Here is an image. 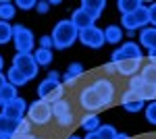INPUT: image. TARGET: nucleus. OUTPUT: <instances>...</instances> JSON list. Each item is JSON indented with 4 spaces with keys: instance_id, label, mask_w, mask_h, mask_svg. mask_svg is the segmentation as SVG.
<instances>
[{
    "instance_id": "nucleus-1",
    "label": "nucleus",
    "mask_w": 156,
    "mask_h": 139,
    "mask_svg": "<svg viewBox=\"0 0 156 139\" xmlns=\"http://www.w3.org/2000/svg\"><path fill=\"white\" fill-rule=\"evenodd\" d=\"M79 40V29L71 23V19H62L52 29V42L56 50H67Z\"/></svg>"
},
{
    "instance_id": "nucleus-2",
    "label": "nucleus",
    "mask_w": 156,
    "mask_h": 139,
    "mask_svg": "<svg viewBox=\"0 0 156 139\" xmlns=\"http://www.w3.org/2000/svg\"><path fill=\"white\" fill-rule=\"evenodd\" d=\"M12 44L19 54H34V46H36L34 31L27 29L25 25H15L12 27Z\"/></svg>"
},
{
    "instance_id": "nucleus-3",
    "label": "nucleus",
    "mask_w": 156,
    "mask_h": 139,
    "mask_svg": "<svg viewBox=\"0 0 156 139\" xmlns=\"http://www.w3.org/2000/svg\"><path fill=\"white\" fill-rule=\"evenodd\" d=\"M50 118H52V106L44 100H36L34 104H29L27 108V120L31 125H37V127H44L48 125Z\"/></svg>"
},
{
    "instance_id": "nucleus-4",
    "label": "nucleus",
    "mask_w": 156,
    "mask_h": 139,
    "mask_svg": "<svg viewBox=\"0 0 156 139\" xmlns=\"http://www.w3.org/2000/svg\"><path fill=\"white\" fill-rule=\"evenodd\" d=\"M79 106L83 108L85 112H98L104 110V102L100 100V96L96 93V89L92 85H85L79 92Z\"/></svg>"
},
{
    "instance_id": "nucleus-5",
    "label": "nucleus",
    "mask_w": 156,
    "mask_h": 139,
    "mask_svg": "<svg viewBox=\"0 0 156 139\" xmlns=\"http://www.w3.org/2000/svg\"><path fill=\"white\" fill-rule=\"evenodd\" d=\"M52 106V116L56 118V123H58L60 127H71L73 120H75V114H73V106L69 100H58V102H54Z\"/></svg>"
},
{
    "instance_id": "nucleus-6",
    "label": "nucleus",
    "mask_w": 156,
    "mask_h": 139,
    "mask_svg": "<svg viewBox=\"0 0 156 139\" xmlns=\"http://www.w3.org/2000/svg\"><path fill=\"white\" fill-rule=\"evenodd\" d=\"M92 87L96 89V93L100 96V100L104 102V108L115 102V96H117V85H115V81H112V79H108V77H98L96 81L92 83Z\"/></svg>"
},
{
    "instance_id": "nucleus-7",
    "label": "nucleus",
    "mask_w": 156,
    "mask_h": 139,
    "mask_svg": "<svg viewBox=\"0 0 156 139\" xmlns=\"http://www.w3.org/2000/svg\"><path fill=\"white\" fill-rule=\"evenodd\" d=\"M12 67L17 71H21L25 77L31 81L34 77L37 75V62H36V58H34V54H15V58H12Z\"/></svg>"
},
{
    "instance_id": "nucleus-8",
    "label": "nucleus",
    "mask_w": 156,
    "mask_h": 139,
    "mask_svg": "<svg viewBox=\"0 0 156 139\" xmlns=\"http://www.w3.org/2000/svg\"><path fill=\"white\" fill-rule=\"evenodd\" d=\"M79 42L87 48L98 50V48H102L106 44V40H104V29H98L96 25H94V27H87L83 31H79Z\"/></svg>"
},
{
    "instance_id": "nucleus-9",
    "label": "nucleus",
    "mask_w": 156,
    "mask_h": 139,
    "mask_svg": "<svg viewBox=\"0 0 156 139\" xmlns=\"http://www.w3.org/2000/svg\"><path fill=\"white\" fill-rule=\"evenodd\" d=\"M127 58H144L142 54V46L137 42H125L121 48H117L112 54H110V60L117 64L121 60H127Z\"/></svg>"
},
{
    "instance_id": "nucleus-10",
    "label": "nucleus",
    "mask_w": 156,
    "mask_h": 139,
    "mask_svg": "<svg viewBox=\"0 0 156 139\" xmlns=\"http://www.w3.org/2000/svg\"><path fill=\"white\" fill-rule=\"evenodd\" d=\"M27 102H25L23 98H15V100H11V102H4L2 104V114L9 116V118H17V120H21L23 118V114L27 112Z\"/></svg>"
},
{
    "instance_id": "nucleus-11",
    "label": "nucleus",
    "mask_w": 156,
    "mask_h": 139,
    "mask_svg": "<svg viewBox=\"0 0 156 139\" xmlns=\"http://www.w3.org/2000/svg\"><path fill=\"white\" fill-rule=\"evenodd\" d=\"M121 106H123L127 112H131V114L133 112H140V110H146V102L135 92H131V89L121 93Z\"/></svg>"
},
{
    "instance_id": "nucleus-12",
    "label": "nucleus",
    "mask_w": 156,
    "mask_h": 139,
    "mask_svg": "<svg viewBox=\"0 0 156 139\" xmlns=\"http://www.w3.org/2000/svg\"><path fill=\"white\" fill-rule=\"evenodd\" d=\"M142 62H144V58H127V60H121V62H117V75L131 79V77H135L142 71Z\"/></svg>"
},
{
    "instance_id": "nucleus-13",
    "label": "nucleus",
    "mask_w": 156,
    "mask_h": 139,
    "mask_svg": "<svg viewBox=\"0 0 156 139\" xmlns=\"http://www.w3.org/2000/svg\"><path fill=\"white\" fill-rule=\"evenodd\" d=\"M60 87H62V85H60V81H54V79H48V77H46L44 81L37 85L36 92H37V96H40V100L48 102V98H52V96L58 92Z\"/></svg>"
},
{
    "instance_id": "nucleus-14",
    "label": "nucleus",
    "mask_w": 156,
    "mask_h": 139,
    "mask_svg": "<svg viewBox=\"0 0 156 139\" xmlns=\"http://www.w3.org/2000/svg\"><path fill=\"white\" fill-rule=\"evenodd\" d=\"M71 23L75 25L79 31H83V29H87V27H94V23H96V21H94V19H92V17H90V15L81 9V6H79V9H75V11H73Z\"/></svg>"
},
{
    "instance_id": "nucleus-15",
    "label": "nucleus",
    "mask_w": 156,
    "mask_h": 139,
    "mask_svg": "<svg viewBox=\"0 0 156 139\" xmlns=\"http://www.w3.org/2000/svg\"><path fill=\"white\" fill-rule=\"evenodd\" d=\"M81 9L96 21V19H100V15L106 9V0H83L81 2Z\"/></svg>"
},
{
    "instance_id": "nucleus-16",
    "label": "nucleus",
    "mask_w": 156,
    "mask_h": 139,
    "mask_svg": "<svg viewBox=\"0 0 156 139\" xmlns=\"http://www.w3.org/2000/svg\"><path fill=\"white\" fill-rule=\"evenodd\" d=\"M19 123H21V120L9 118V116H4L0 112V133H2L4 137H15V133H17V129H19Z\"/></svg>"
},
{
    "instance_id": "nucleus-17",
    "label": "nucleus",
    "mask_w": 156,
    "mask_h": 139,
    "mask_svg": "<svg viewBox=\"0 0 156 139\" xmlns=\"http://www.w3.org/2000/svg\"><path fill=\"white\" fill-rule=\"evenodd\" d=\"M140 46L154 50L156 48V27H146L140 31Z\"/></svg>"
},
{
    "instance_id": "nucleus-18",
    "label": "nucleus",
    "mask_w": 156,
    "mask_h": 139,
    "mask_svg": "<svg viewBox=\"0 0 156 139\" xmlns=\"http://www.w3.org/2000/svg\"><path fill=\"white\" fill-rule=\"evenodd\" d=\"M79 127H83L87 133H94V131H98V129L102 127V123H100V116L94 114V112H87V114L81 118Z\"/></svg>"
},
{
    "instance_id": "nucleus-19",
    "label": "nucleus",
    "mask_w": 156,
    "mask_h": 139,
    "mask_svg": "<svg viewBox=\"0 0 156 139\" xmlns=\"http://www.w3.org/2000/svg\"><path fill=\"white\" fill-rule=\"evenodd\" d=\"M104 40H106V44H119L123 40V27L121 25H106Z\"/></svg>"
},
{
    "instance_id": "nucleus-20",
    "label": "nucleus",
    "mask_w": 156,
    "mask_h": 139,
    "mask_svg": "<svg viewBox=\"0 0 156 139\" xmlns=\"http://www.w3.org/2000/svg\"><path fill=\"white\" fill-rule=\"evenodd\" d=\"M144 2L142 0H119L117 2V9L121 11V15H133L137 9H142Z\"/></svg>"
},
{
    "instance_id": "nucleus-21",
    "label": "nucleus",
    "mask_w": 156,
    "mask_h": 139,
    "mask_svg": "<svg viewBox=\"0 0 156 139\" xmlns=\"http://www.w3.org/2000/svg\"><path fill=\"white\" fill-rule=\"evenodd\" d=\"M6 81L12 83L15 87H21V85H25V83H29V79L25 77L21 71H17L15 67H11V69H9V73H6Z\"/></svg>"
},
{
    "instance_id": "nucleus-22",
    "label": "nucleus",
    "mask_w": 156,
    "mask_h": 139,
    "mask_svg": "<svg viewBox=\"0 0 156 139\" xmlns=\"http://www.w3.org/2000/svg\"><path fill=\"white\" fill-rule=\"evenodd\" d=\"M17 15V4H12V2H0V21H9L11 23V19Z\"/></svg>"
},
{
    "instance_id": "nucleus-23",
    "label": "nucleus",
    "mask_w": 156,
    "mask_h": 139,
    "mask_svg": "<svg viewBox=\"0 0 156 139\" xmlns=\"http://www.w3.org/2000/svg\"><path fill=\"white\" fill-rule=\"evenodd\" d=\"M34 58H36L37 67H48L50 62H52V50L37 48V50H34Z\"/></svg>"
},
{
    "instance_id": "nucleus-24",
    "label": "nucleus",
    "mask_w": 156,
    "mask_h": 139,
    "mask_svg": "<svg viewBox=\"0 0 156 139\" xmlns=\"http://www.w3.org/2000/svg\"><path fill=\"white\" fill-rule=\"evenodd\" d=\"M140 77H142V79H144V83H148V85H156V64L148 62L146 67H142Z\"/></svg>"
},
{
    "instance_id": "nucleus-25",
    "label": "nucleus",
    "mask_w": 156,
    "mask_h": 139,
    "mask_svg": "<svg viewBox=\"0 0 156 139\" xmlns=\"http://www.w3.org/2000/svg\"><path fill=\"white\" fill-rule=\"evenodd\" d=\"M133 17H135V21H137L140 31H142V29H146V25H150V12H148V6L137 9V11L133 12Z\"/></svg>"
},
{
    "instance_id": "nucleus-26",
    "label": "nucleus",
    "mask_w": 156,
    "mask_h": 139,
    "mask_svg": "<svg viewBox=\"0 0 156 139\" xmlns=\"http://www.w3.org/2000/svg\"><path fill=\"white\" fill-rule=\"evenodd\" d=\"M12 27L9 21H0V44H9L12 42Z\"/></svg>"
},
{
    "instance_id": "nucleus-27",
    "label": "nucleus",
    "mask_w": 156,
    "mask_h": 139,
    "mask_svg": "<svg viewBox=\"0 0 156 139\" xmlns=\"http://www.w3.org/2000/svg\"><path fill=\"white\" fill-rule=\"evenodd\" d=\"M137 96H140L144 102H154L156 100V85H148V83H144L142 89L137 92Z\"/></svg>"
},
{
    "instance_id": "nucleus-28",
    "label": "nucleus",
    "mask_w": 156,
    "mask_h": 139,
    "mask_svg": "<svg viewBox=\"0 0 156 139\" xmlns=\"http://www.w3.org/2000/svg\"><path fill=\"white\" fill-rule=\"evenodd\" d=\"M0 98H2V104H4V102H11V100H15V98H19L17 87H15L12 83H6V85L0 89Z\"/></svg>"
},
{
    "instance_id": "nucleus-29",
    "label": "nucleus",
    "mask_w": 156,
    "mask_h": 139,
    "mask_svg": "<svg viewBox=\"0 0 156 139\" xmlns=\"http://www.w3.org/2000/svg\"><path fill=\"white\" fill-rule=\"evenodd\" d=\"M121 25H123V29L125 31H137L140 27H137V21H135V17L133 15H121Z\"/></svg>"
},
{
    "instance_id": "nucleus-30",
    "label": "nucleus",
    "mask_w": 156,
    "mask_h": 139,
    "mask_svg": "<svg viewBox=\"0 0 156 139\" xmlns=\"http://www.w3.org/2000/svg\"><path fill=\"white\" fill-rule=\"evenodd\" d=\"M31 123L29 120H25V118H21V123H19V129H17V133H15V137L12 139H25V137H29L31 133Z\"/></svg>"
},
{
    "instance_id": "nucleus-31",
    "label": "nucleus",
    "mask_w": 156,
    "mask_h": 139,
    "mask_svg": "<svg viewBox=\"0 0 156 139\" xmlns=\"http://www.w3.org/2000/svg\"><path fill=\"white\" fill-rule=\"evenodd\" d=\"M98 135L102 139H117L119 133H117V129L112 127V125H102V127L98 129Z\"/></svg>"
},
{
    "instance_id": "nucleus-32",
    "label": "nucleus",
    "mask_w": 156,
    "mask_h": 139,
    "mask_svg": "<svg viewBox=\"0 0 156 139\" xmlns=\"http://www.w3.org/2000/svg\"><path fill=\"white\" fill-rule=\"evenodd\" d=\"M83 73H85V69H83V64H81V62H71V64H69V69H67V75H71L73 79H79Z\"/></svg>"
},
{
    "instance_id": "nucleus-33",
    "label": "nucleus",
    "mask_w": 156,
    "mask_h": 139,
    "mask_svg": "<svg viewBox=\"0 0 156 139\" xmlns=\"http://www.w3.org/2000/svg\"><path fill=\"white\" fill-rule=\"evenodd\" d=\"M144 112H146V120H148L150 125H156V100L146 106Z\"/></svg>"
},
{
    "instance_id": "nucleus-34",
    "label": "nucleus",
    "mask_w": 156,
    "mask_h": 139,
    "mask_svg": "<svg viewBox=\"0 0 156 139\" xmlns=\"http://www.w3.org/2000/svg\"><path fill=\"white\" fill-rule=\"evenodd\" d=\"M142 85H144V79H142V77H140V75H135V77H131V79H129V89H131V92H140V89H142Z\"/></svg>"
},
{
    "instance_id": "nucleus-35",
    "label": "nucleus",
    "mask_w": 156,
    "mask_h": 139,
    "mask_svg": "<svg viewBox=\"0 0 156 139\" xmlns=\"http://www.w3.org/2000/svg\"><path fill=\"white\" fill-rule=\"evenodd\" d=\"M40 48H44V50H52V48H54L52 35H42V37H40Z\"/></svg>"
},
{
    "instance_id": "nucleus-36",
    "label": "nucleus",
    "mask_w": 156,
    "mask_h": 139,
    "mask_svg": "<svg viewBox=\"0 0 156 139\" xmlns=\"http://www.w3.org/2000/svg\"><path fill=\"white\" fill-rule=\"evenodd\" d=\"M36 0H19L17 2V9H23V11H27V9H36Z\"/></svg>"
},
{
    "instance_id": "nucleus-37",
    "label": "nucleus",
    "mask_w": 156,
    "mask_h": 139,
    "mask_svg": "<svg viewBox=\"0 0 156 139\" xmlns=\"http://www.w3.org/2000/svg\"><path fill=\"white\" fill-rule=\"evenodd\" d=\"M36 11L40 12V15H46V12L50 11V2H46V0H40L36 4Z\"/></svg>"
},
{
    "instance_id": "nucleus-38",
    "label": "nucleus",
    "mask_w": 156,
    "mask_h": 139,
    "mask_svg": "<svg viewBox=\"0 0 156 139\" xmlns=\"http://www.w3.org/2000/svg\"><path fill=\"white\" fill-rule=\"evenodd\" d=\"M148 12H150V25L156 27V2H152V4L148 6Z\"/></svg>"
},
{
    "instance_id": "nucleus-39",
    "label": "nucleus",
    "mask_w": 156,
    "mask_h": 139,
    "mask_svg": "<svg viewBox=\"0 0 156 139\" xmlns=\"http://www.w3.org/2000/svg\"><path fill=\"white\" fill-rule=\"evenodd\" d=\"M102 69H104V73H108V75H117V64H115L112 60H110V62H106Z\"/></svg>"
},
{
    "instance_id": "nucleus-40",
    "label": "nucleus",
    "mask_w": 156,
    "mask_h": 139,
    "mask_svg": "<svg viewBox=\"0 0 156 139\" xmlns=\"http://www.w3.org/2000/svg\"><path fill=\"white\" fill-rule=\"evenodd\" d=\"M48 79H54V81H60V73H58V71H50V73H48Z\"/></svg>"
},
{
    "instance_id": "nucleus-41",
    "label": "nucleus",
    "mask_w": 156,
    "mask_h": 139,
    "mask_svg": "<svg viewBox=\"0 0 156 139\" xmlns=\"http://www.w3.org/2000/svg\"><path fill=\"white\" fill-rule=\"evenodd\" d=\"M83 139H102V137L98 135V131H94V133H87V135H85Z\"/></svg>"
},
{
    "instance_id": "nucleus-42",
    "label": "nucleus",
    "mask_w": 156,
    "mask_h": 139,
    "mask_svg": "<svg viewBox=\"0 0 156 139\" xmlns=\"http://www.w3.org/2000/svg\"><path fill=\"white\" fill-rule=\"evenodd\" d=\"M6 77H4V75H2V73H0V89H2V87H4V85H6Z\"/></svg>"
},
{
    "instance_id": "nucleus-43",
    "label": "nucleus",
    "mask_w": 156,
    "mask_h": 139,
    "mask_svg": "<svg viewBox=\"0 0 156 139\" xmlns=\"http://www.w3.org/2000/svg\"><path fill=\"white\" fill-rule=\"evenodd\" d=\"M117 139H131V137H129L127 133H119V135H117Z\"/></svg>"
},
{
    "instance_id": "nucleus-44",
    "label": "nucleus",
    "mask_w": 156,
    "mask_h": 139,
    "mask_svg": "<svg viewBox=\"0 0 156 139\" xmlns=\"http://www.w3.org/2000/svg\"><path fill=\"white\" fill-rule=\"evenodd\" d=\"M2 67H4V58H2V54H0V73H2Z\"/></svg>"
},
{
    "instance_id": "nucleus-45",
    "label": "nucleus",
    "mask_w": 156,
    "mask_h": 139,
    "mask_svg": "<svg viewBox=\"0 0 156 139\" xmlns=\"http://www.w3.org/2000/svg\"><path fill=\"white\" fill-rule=\"evenodd\" d=\"M67 139H81V137H79V135H75V133H73V135H69V137H67Z\"/></svg>"
},
{
    "instance_id": "nucleus-46",
    "label": "nucleus",
    "mask_w": 156,
    "mask_h": 139,
    "mask_svg": "<svg viewBox=\"0 0 156 139\" xmlns=\"http://www.w3.org/2000/svg\"><path fill=\"white\" fill-rule=\"evenodd\" d=\"M25 139H44V137H34V135H29V137H25Z\"/></svg>"
},
{
    "instance_id": "nucleus-47",
    "label": "nucleus",
    "mask_w": 156,
    "mask_h": 139,
    "mask_svg": "<svg viewBox=\"0 0 156 139\" xmlns=\"http://www.w3.org/2000/svg\"><path fill=\"white\" fill-rule=\"evenodd\" d=\"M0 108H2V98H0Z\"/></svg>"
},
{
    "instance_id": "nucleus-48",
    "label": "nucleus",
    "mask_w": 156,
    "mask_h": 139,
    "mask_svg": "<svg viewBox=\"0 0 156 139\" xmlns=\"http://www.w3.org/2000/svg\"><path fill=\"white\" fill-rule=\"evenodd\" d=\"M0 139H4V135H2V133H0Z\"/></svg>"
}]
</instances>
